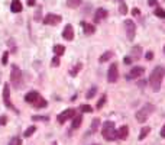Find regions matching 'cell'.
Wrapping results in <instances>:
<instances>
[{"instance_id": "cell-1", "label": "cell", "mask_w": 165, "mask_h": 145, "mask_svg": "<svg viewBox=\"0 0 165 145\" xmlns=\"http://www.w3.org/2000/svg\"><path fill=\"white\" fill-rule=\"evenodd\" d=\"M165 76V70L162 67H155L151 72V77H149V84H151L152 90L154 92H159L161 89V83H162V78Z\"/></svg>"}, {"instance_id": "cell-2", "label": "cell", "mask_w": 165, "mask_h": 145, "mask_svg": "<svg viewBox=\"0 0 165 145\" xmlns=\"http://www.w3.org/2000/svg\"><path fill=\"white\" fill-rule=\"evenodd\" d=\"M154 110H155V106L151 105V103H148V105H145V106H142L141 109L136 112V121L141 122V123L146 122L148 121V118L154 113Z\"/></svg>"}, {"instance_id": "cell-3", "label": "cell", "mask_w": 165, "mask_h": 145, "mask_svg": "<svg viewBox=\"0 0 165 145\" xmlns=\"http://www.w3.org/2000/svg\"><path fill=\"white\" fill-rule=\"evenodd\" d=\"M103 138L106 141H113L116 139V128H114V122L107 121L103 123V129H101Z\"/></svg>"}, {"instance_id": "cell-4", "label": "cell", "mask_w": 165, "mask_h": 145, "mask_svg": "<svg viewBox=\"0 0 165 145\" xmlns=\"http://www.w3.org/2000/svg\"><path fill=\"white\" fill-rule=\"evenodd\" d=\"M10 81L16 89H22V71L18 65H12V71H10Z\"/></svg>"}, {"instance_id": "cell-5", "label": "cell", "mask_w": 165, "mask_h": 145, "mask_svg": "<svg viewBox=\"0 0 165 145\" xmlns=\"http://www.w3.org/2000/svg\"><path fill=\"white\" fill-rule=\"evenodd\" d=\"M3 103H5V106L7 107V109L13 110L14 113H19V110L13 106V103H12V100H10V87H9V84H5V87H3Z\"/></svg>"}, {"instance_id": "cell-6", "label": "cell", "mask_w": 165, "mask_h": 145, "mask_svg": "<svg viewBox=\"0 0 165 145\" xmlns=\"http://www.w3.org/2000/svg\"><path fill=\"white\" fill-rule=\"evenodd\" d=\"M119 80V67L118 64L113 63L110 64L109 67V71H107V81L109 83H116Z\"/></svg>"}, {"instance_id": "cell-7", "label": "cell", "mask_w": 165, "mask_h": 145, "mask_svg": "<svg viewBox=\"0 0 165 145\" xmlns=\"http://www.w3.org/2000/svg\"><path fill=\"white\" fill-rule=\"evenodd\" d=\"M125 28H126V36L129 41H133L135 39V35H136V25L133 23V20L126 19L125 20Z\"/></svg>"}, {"instance_id": "cell-8", "label": "cell", "mask_w": 165, "mask_h": 145, "mask_svg": "<svg viewBox=\"0 0 165 145\" xmlns=\"http://www.w3.org/2000/svg\"><path fill=\"white\" fill-rule=\"evenodd\" d=\"M62 20V18L60 14H55V13H48L45 18H43V23L45 25H52V26H55L58 25L60 22Z\"/></svg>"}, {"instance_id": "cell-9", "label": "cell", "mask_w": 165, "mask_h": 145, "mask_svg": "<svg viewBox=\"0 0 165 145\" xmlns=\"http://www.w3.org/2000/svg\"><path fill=\"white\" fill-rule=\"evenodd\" d=\"M76 116V110L74 109H67V110H64L62 113H60L57 118V121L60 122V123H64V122H67L68 119H72Z\"/></svg>"}, {"instance_id": "cell-10", "label": "cell", "mask_w": 165, "mask_h": 145, "mask_svg": "<svg viewBox=\"0 0 165 145\" xmlns=\"http://www.w3.org/2000/svg\"><path fill=\"white\" fill-rule=\"evenodd\" d=\"M143 74H145V68L143 67H133L132 70H130V72H129L127 78H139V77H142Z\"/></svg>"}, {"instance_id": "cell-11", "label": "cell", "mask_w": 165, "mask_h": 145, "mask_svg": "<svg viewBox=\"0 0 165 145\" xmlns=\"http://www.w3.org/2000/svg\"><path fill=\"white\" fill-rule=\"evenodd\" d=\"M62 36H64V39H67V41H72V39H74V29H72V26H71L70 23L65 25V28L62 31Z\"/></svg>"}, {"instance_id": "cell-12", "label": "cell", "mask_w": 165, "mask_h": 145, "mask_svg": "<svg viewBox=\"0 0 165 145\" xmlns=\"http://www.w3.org/2000/svg\"><path fill=\"white\" fill-rule=\"evenodd\" d=\"M107 18V10L103 9V7H100V9L96 10L94 13V22H100V20H103Z\"/></svg>"}, {"instance_id": "cell-13", "label": "cell", "mask_w": 165, "mask_h": 145, "mask_svg": "<svg viewBox=\"0 0 165 145\" xmlns=\"http://www.w3.org/2000/svg\"><path fill=\"white\" fill-rule=\"evenodd\" d=\"M127 135H129V128L127 126H122L119 130H116V138L118 139H126Z\"/></svg>"}, {"instance_id": "cell-14", "label": "cell", "mask_w": 165, "mask_h": 145, "mask_svg": "<svg viewBox=\"0 0 165 145\" xmlns=\"http://www.w3.org/2000/svg\"><path fill=\"white\" fill-rule=\"evenodd\" d=\"M22 9H23V6H22V2H20V0H13V2H12L10 10H12L13 13H20Z\"/></svg>"}, {"instance_id": "cell-15", "label": "cell", "mask_w": 165, "mask_h": 145, "mask_svg": "<svg viewBox=\"0 0 165 145\" xmlns=\"http://www.w3.org/2000/svg\"><path fill=\"white\" fill-rule=\"evenodd\" d=\"M38 97H39V93L38 92H29L26 96H25V102L26 103H35V102L38 100Z\"/></svg>"}, {"instance_id": "cell-16", "label": "cell", "mask_w": 165, "mask_h": 145, "mask_svg": "<svg viewBox=\"0 0 165 145\" xmlns=\"http://www.w3.org/2000/svg\"><path fill=\"white\" fill-rule=\"evenodd\" d=\"M142 55V47H139V45H136V47H133L132 49V58L136 61V60H139Z\"/></svg>"}, {"instance_id": "cell-17", "label": "cell", "mask_w": 165, "mask_h": 145, "mask_svg": "<svg viewBox=\"0 0 165 145\" xmlns=\"http://www.w3.org/2000/svg\"><path fill=\"white\" fill-rule=\"evenodd\" d=\"M83 26H84V34L85 35H93L96 32V28H94V25H90V23H84L83 22Z\"/></svg>"}, {"instance_id": "cell-18", "label": "cell", "mask_w": 165, "mask_h": 145, "mask_svg": "<svg viewBox=\"0 0 165 145\" xmlns=\"http://www.w3.org/2000/svg\"><path fill=\"white\" fill-rule=\"evenodd\" d=\"M81 122H83V116L81 115H76L74 118H72V129H77V128H80Z\"/></svg>"}, {"instance_id": "cell-19", "label": "cell", "mask_w": 165, "mask_h": 145, "mask_svg": "<svg viewBox=\"0 0 165 145\" xmlns=\"http://www.w3.org/2000/svg\"><path fill=\"white\" fill-rule=\"evenodd\" d=\"M54 52H55L57 57H61L65 52V47L64 45H54Z\"/></svg>"}, {"instance_id": "cell-20", "label": "cell", "mask_w": 165, "mask_h": 145, "mask_svg": "<svg viewBox=\"0 0 165 145\" xmlns=\"http://www.w3.org/2000/svg\"><path fill=\"white\" fill-rule=\"evenodd\" d=\"M67 6L70 9H77L81 6V0H67Z\"/></svg>"}, {"instance_id": "cell-21", "label": "cell", "mask_w": 165, "mask_h": 145, "mask_svg": "<svg viewBox=\"0 0 165 145\" xmlns=\"http://www.w3.org/2000/svg\"><path fill=\"white\" fill-rule=\"evenodd\" d=\"M47 100L45 99H42V97H38V100L33 103V106L36 107V109H41V107H47Z\"/></svg>"}, {"instance_id": "cell-22", "label": "cell", "mask_w": 165, "mask_h": 145, "mask_svg": "<svg viewBox=\"0 0 165 145\" xmlns=\"http://www.w3.org/2000/svg\"><path fill=\"white\" fill-rule=\"evenodd\" d=\"M112 57H113V52H112V51H106V52L99 58V63H106V61H109Z\"/></svg>"}, {"instance_id": "cell-23", "label": "cell", "mask_w": 165, "mask_h": 145, "mask_svg": "<svg viewBox=\"0 0 165 145\" xmlns=\"http://www.w3.org/2000/svg\"><path fill=\"white\" fill-rule=\"evenodd\" d=\"M151 132V128L149 126H143L141 129V134H139V141H142V139H145L146 136H148V134Z\"/></svg>"}, {"instance_id": "cell-24", "label": "cell", "mask_w": 165, "mask_h": 145, "mask_svg": "<svg viewBox=\"0 0 165 145\" xmlns=\"http://www.w3.org/2000/svg\"><path fill=\"white\" fill-rule=\"evenodd\" d=\"M41 18H42V7H41V6H38V7H36V10H35V14H33V19H35V22H39V20H41Z\"/></svg>"}, {"instance_id": "cell-25", "label": "cell", "mask_w": 165, "mask_h": 145, "mask_svg": "<svg viewBox=\"0 0 165 145\" xmlns=\"http://www.w3.org/2000/svg\"><path fill=\"white\" fill-rule=\"evenodd\" d=\"M154 13H155V16H156V18H161V19H165V10L162 9V7H159V6H158V7H156V9H155V12H154Z\"/></svg>"}, {"instance_id": "cell-26", "label": "cell", "mask_w": 165, "mask_h": 145, "mask_svg": "<svg viewBox=\"0 0 165 145\" xmlns=\"http://www.w3.org/2000/svg\"><path fill=\"white\" fill-rule=\"evenodd\" d=\"M7 45H9V48H10L9 52H16V51H18V47H16V44H14V39L13 38H10L9 41H7Z\"/></svg>"}, {"instance_id": "cell-27", "label": "cell", "mask_w": 165, "mask_h": 145, "mask_svg": "<svg viewBox=\"0 0 165 145\" xmlns=\"http://www.w3.org/2000/svg\"><path fill=\"white\" fill-rule=\"evenodd\" d=\"M99 126H100V119L99 118H96V119L91 121V130H93V132L99 130Z\"/></svg>"}, {"instance_id": "cell-28", "label": "cell", "mask_w": 165, "mask_h": 145, "mask_svg": "<svg viewBox=\"0 0 165 145\" xmlns=\"http://www.w3.org/2000/svg\"><path fill=\"white\" fill-rule=\"evenodd\" d=\"M96 93H97V87H90V90L89 92H87V94H85V97H87V99H93V97L96 96Z\"/></svg>"}, {"instance_id": "cell-29", "label": "cell", "mask_w": 165, "mask_h": 145, "mask_svg": "<svg viewBox=\"0 0 165 145\" xmlns=\"http://www.w3.org/2000/svg\"><path fill=\"white\" fill-rule=\"evenodd\" d=\"M81 67H83L81 64H77V67H72V68L70 70V76H72V77H76L77 74H78V71L81 70Z\"/></svg>"}, {"instance_id": "cell-30", "label": "cell", "mask_w": 165, "mask_h": 145, "mask_svg": "<svg viewBox=\"0 0 165 145\" xmlns=\"http://www.w3.org/2000/svg\"><path fill=\"white\" fill-rule=\"evenodd\" d=\"M35 130H36V128H35V126H29L28 129L23 132V136H26V138H28V136L33 135V132H35Z\"/></svg>"}, {"instance_id": "cell-31", "label": "cell", "mask_w": 165, "mask_h": 145, "mask_svg": "<svg viewBox=\"0 0 165 145\" xmlns=\"http://www.w3.org/2000/svg\"><path fill=\"white\" fill-rule=\"evenodd\" d=\"M80 109H81V112H84V113H91V112H93V107L90 106V105H81Z\"/></svg>"}, {"instance_id": "cell-32", "label": "cell", "mask_w": 165, "mask_h": 145, "mask_svg": "<svg viewBox=\"0 0 165 145\" xmlns=\"http://www.w3.org/2000/svg\"><path fill=\"white\" fill-rule=\"evenodd\" d=\"M9 145H22V139H20L19 136H13V138L10 139Z\"/></svg>"}, {"instance_id": "cell-33", "label": "cell", "mask_w": 165, "mask_h": 145, "mask_svg": "<svg viewBox=\"0 0 165 145\" xmlns=\"http://www.w3.org/2000/svg\"><path fill=\"white\" fill-rule=\"evenodd\" d=\"M32 121H43V122H47V121H49V118H48V116H42V115H35V116H32Z\"/></svg>"}, {"instance_id": "cell-34", "label": "cell", "mask_w": 165, "mask_h": 145, "mask_svg": "<svg viewBox=\"0 0 165 145\" xmlns=\"http://www.w3.org/2000/svg\"><path fill=\"white\" fill-rule=\"evenodd\" d=\"M119 12L125 16V14L127 13V7H126V3H123V2H120V5H119Z\"/></svg>"}, {"instance_id": "cell-35", "label": "cell", "mask_w": 165, "mask_h": 145, "mask_svg": "<svg viewBox=\"0 0 165 145\" xmlns=\"http://www.w3.org/2000/svg\"><path fill=\"white\" fill-rule=\"evenodd\" d=\"M9 51H5V52H3V57H2V64H3V65H6V64H7V61H9Z\"/></svg>"}, {"instance_id": "cell-36", "label": "cell", "mask_w": 165, "mask_h": 145, "mask_svg": "<svg viewBox=\"0 0 165 145\" xmlns=\"http://www.w3.org/2000/svg\"><path fill=\"white\" fill-rule=\"evenodd\" d=\"M51 65H52V67H58V65H60V57H57V55H55V57L52 58V60H51Z\"/></svg>"}, {"instance_id": "cell-37", "label": "cell", "mask_w": 165, "mask_h": 145, "mask_svg": "<svg viewBox=\"0 0 165 145\" xmlns=\"http://www.w3.org/2000/svg\"><path fill=\"white\" fill-rule=\"evenodd\" d=\"M106 99H107V97H106V94H103V96H101V99L97 102V109H100V107H101L104 103H106Z\"/></svg>"}, {"instance_id": "cell-38", "label": "cell", "mask_w": 165, "mask_h": 145, "mask_svg": "<svg viewBox=\"0 0 165 145\" xmlns=\"http://www.w3.org/2000/svg\"><path fill=\"white\" fill-rule=\"evenodd\" d=\"M6 123H7V118L5 115H2L0 116V126H5Z\"/></svg>"}, {"instance_id": "cell-39", "label": "cell", "mask_w": 165, "mask_h": 145, "mask_svg": "<svg viewBox=\"0 0 165 145\" xmlns=\"http://www.w3.org/2000/svg\"><path fill=\"white\" fill-rule=\"evenodd\" d=\"M148 5L152 6V7H155V6H158V3H156V0H148Z\"/></svg>"}, {"instance_id": "cell-40", "label": "cell", "mask_w": 165, "mask_h": 145, "mask_svg": "<svg viewBox=\"0 0 165 145\" xmlns=\"http://www.w3.org/2000/svg\"><path fill=\"white\" fill-rule=\"evenodd\" d=\"M152 58H154V54H152V51H148V52H146V60H149V61H151Z\"/></svg>"}, {"instance_id": "cell-41", "label": "cell", "mask_w": 165, "mask_h": 145, "mask_svg": "<svg viewBox=\"0 0 165 145\" xmlns=\"http://www.w3.org/2000/svg\"><path fill=\"white\" fill-rule=\"evenodd\" d=\"M123 63H125V64H132V58H130V57H125Z\"/></svg>"}, {"instance_id": "cell-42", "label": "cell", "mask_w": 165, "mask_h": 145, "mask_svg": "<svg viewBox=\"0 0 165 145\" xmlns=\"http://www.w3.org/2000/svg\"><path fill=\"white\" fill-rule=\"evenodd\" d=\"M161 136H162V138H165V125L162 126V129H161Z\"/></svg>"}, {"instance_id": "cell-43", "label": "cell", "mask_w": 165, "mask_h": 145, "mask_svg": "<svg viewBox=\"0 0 165 145\" xmlns=\"http://www.w3.org/2000/svg\"><path fill=\"white\" fill-rule=\"evenodd\" d=\"M145 84H146V81H145V80H141V81L138 83V86H139V87H142V86H145Z\"/></svg>"}, {"instance_id": "cell-44", "label": "cell", "mask_w": 165, "mask_h": 145, "mask_svg": "<svg viewBox=\"0 0 165 145\" xmlns=\"http://www.w3.org/2000/svg\"><path fill=\"white\" fill-rule=\"evenodd\" d=\"M141 12H139V9H133L132 10V14H139Z\"/></svg>"}, {"instance_id": "cell-45", "label": "cell", "mask_w": 165, "mask_h": 145, "mask_svg": "<svg viewBox=\"0 0 165 145\" xmlns=\"http://www.w3.org/2000/svg\"><path fill=\"white\" fill-rule=\"evenodd\" d=\"M35 5V0H28V6H33Z\"/></svg>"}, {"instance_id": "cell-46", "label": "cell", "mask_w": 165, "mask_h": 145, "mask_svg": "<svg viewBox=\"0 0 165 145\" xmlns=\"http://www.w3.org/2000/svg\"><path fill=\"white\" fill-rule=\"evenodd\" d=\"M54 145H58V144H57V142H54Z\"/></svg>"}, {"instance_id": "cell-47", "label": "cell", "mask_w": 165, "mask_h": 145, "mask_svg": "<svg viewBox=\"0 0 165 145\" xmlns=\"http://www.w3.org/2000/svg\"><path fill=\"white\" fill-rule=\"evenodd\" d=\"M164 52H165V47H164Z\"/></svg>"}, {"instance_id": "cell-48", "label": "cell", "mask_w": 165, "mask_h": 145, "mask_svg": "<svg viewBox=\"0 0 165 145\" xmlns=\"http://www.w3.org/2000/svg\"><path fill=\"white\" fill-rule=\"evenodd\" d=\"M93 145H97V144H93Z\"/></svg>"}, {"instance_id": "cell-49", "label": "cell", "mask_w": 165, "mask_h": 145, "mask_svg": "<svg viewBox=\"0 0 165 145\" xmlns=\"http://www.w3.org/2000/svg\"><path fill=\"white\" fill-rule=\"evenodd\" d=\"M162 2H165V0H162Z\"/></svg>"}]
</instances>
